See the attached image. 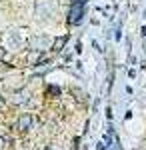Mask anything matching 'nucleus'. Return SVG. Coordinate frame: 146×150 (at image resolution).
I'll use <instances>...</instances> for the list:
<instances>
[{"mask_svg": "<svg viewBox=\"0 0 146 150\" xmlns=\"http://www.w3.org/2000/svg\"><path fill=\"white\" fill-rule=\"evenodd\" d=\"M34 12H36V16H38L40 20L50 18V16L54 14V4H52V0H36Z\"/></svg>", "mask_w": 146, "mask_h": 150, "instance_id": "obj_2", "label": "nucleus"}, {"mask_svg": "<svg viewBox=\"0 0 146 150\" xmlns=\"http://www.w3.org/2000/svg\"><path fill=\"white\" fill-rule=\"evenodd\" d=\"M30 100V94H28V90H16L14 92V98H12V102L14 104H24Z\"/></svg>", "mask_w": 146, "mask_h": 150, "instance_id": "obj_5", "label": "nucleus"}, {"mask_svg": "<svg viewBox=\"0 0 146 150\" xmlns=\"http://www.w3.org/2000/svg\"><path fill=\"white\" fill-rule=\"evenodd\" d=\"M50 44H52V38L46 34H40V36H34L32 40H30V46H32V50H38V52H44V50H48L50 48Z\"/></svg>", "mask_w": 146, "mask_h": 150, "instance_id": "obj_3", "label": "nucleus"}, {"mask_svg": "<svg viewBox=\"0 0 146 150\" xmlns=\"http://www.w3.org/2000/svg\"><path fill=\"white\" fill-rule=\"evenodd\" d=\"M4 146H6V140L0 136V150H4Z\"/></svg>", "mask_w": 146, "mask_h": 150, "instance_id": "obj_10", "label": "nucleus"}, {"mask_svg": "<svg viewBox=\"0 0 146 150\" xmlns=\"http://www.w3.org/2000/svg\"><path fill=\"white\" fill-rule=\"evenodd\" d=\"M72 92L76 94V98H78V100H84V96H86V94H84V92H80L78 88H74V90H72Z\"/></svg>", "mask_w": 146, "mask_h": 150, "instance_id": "obj_9", "label": "nucleus"}, {"mask_svg": "<svg viewBox=\"0 0 146 150\" xmlns=\"http://www.w3.org/2000/svg\"><path fill=\"white\" fill-rule=\"evenodd\" d=\"M24 78H10V80L6 82V86L8 88H14V90H18V88H24Z\"/></svg>", "mask_w": 146, "mask_h": 150, "instance_id": "obj_7", "label": "nucleus"}, {"mask_svg": "<svg viewBox=\"0 0 146 150\" xmlns=\"http://www.w3.org/2000/svg\"><path fill=\"white\" fill-rule=\"evenodd\" d=\"M2 104H4V100H2V98H0V106H2Z\"/></svg>", "mask_w": 146, "mask_h": 150, "instance_id": "obj_12", "label": "nucleus"}, {"mask_svg": "<svg viewBox=\"0 0 146 150\" xmlns=\"http://www.w3.org/2000/svg\"><path fill=\"white\" fill-rule=\"evenodd\" d=\"M84 4H86V0H72V4H70V14H68V24H72V26L80 24L82 14H84Z\"/></svg>", "mask_w": 146, "mask_h": 150, "instance_id": "obj_1", "label": "nucleus"}, {"mask_svg": "<svg viewBox=\"0 0 146 150\" xmlns=\"http://www.w3.org/2000/svg\"><path fill=\"white\" fill-rule=\"evenodd\" d=\"M30 126H32V116L30 114H22L18 118V122H16V128L18 130H28Z\"/></svg>", "mask_w": 146, "mask_h": 150, "instance_id": "obj_4", "label": "nucleus"}, {"mask_svg": "<svg viewBox=\"0 0 146 150\" xmlns=\"http://www.w3.org/2000/svg\"><path fill=\"white\" fill-rule=\"evenodd\" d=\"M40 62H44V56H42V52H38V50H30V54H28V64H40Z\"/></svg>", "mask_w": 146, "mask_h": 150, "instance_id": "obj_6", "label": "nucleus"}, {"mask_svg": "<svg viewBox=\"0 0 146 150\" xmlns=\"http://www.w3.org/2000/svg\"><path fill=\"white\" fill-rule=\"evenodd\" d=\"M66 36H60V38H56V40H54V44H52V50H54V52H60V50H62V48H64V44H66Z\"/></svg>", "mask_w": 146, "mask_h": 150, "instance_id": "obj_8", "label": "nucleus"}, {"mask_svg": "<svg viewBox=\"0 0 146 150\" xmlns=\"http://www.w3.org/2000/svg\"><path fill=\"white\" fill-rule=\"evenodd\" d=\"M4 56H6V52H4V48H0V60H2Z\"/></svg>", "mask_w": 146, "mask_h": 150, "instance_id": "obj_11", "label": "nucleus"}]
</instances>
